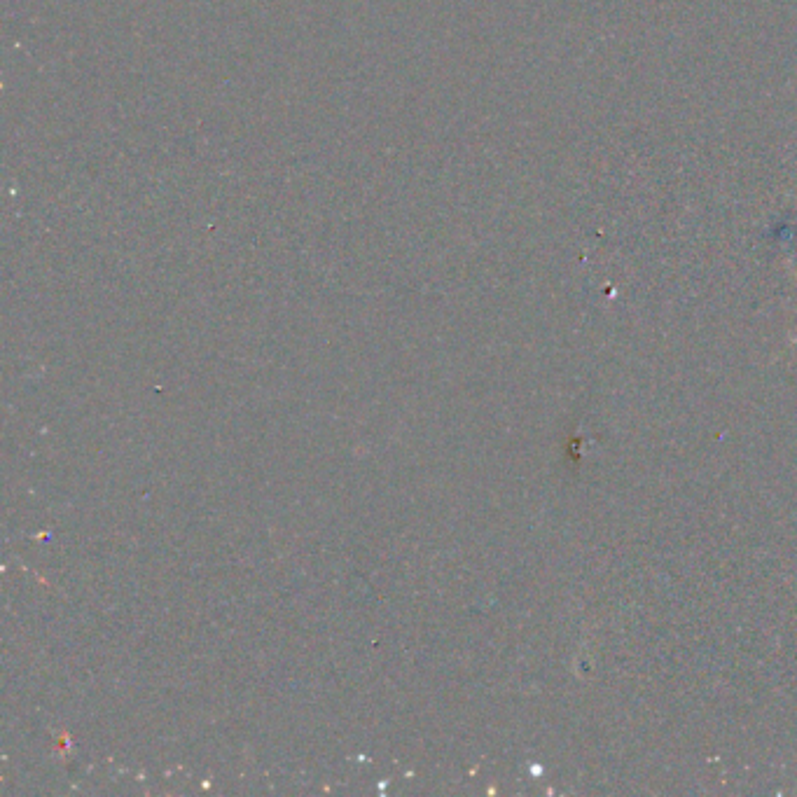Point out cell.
I'll return each instance as SVG.
<instances>
[{
	"instance_id": "6da1fadb",
	"label": "cell",
	"mask_w": 797,
	"mask_h": 797,
	"mask_svg": "<svg viewBox=\"0 0 797 797\" xmlns=\"http://www.w3.org/2000/svg\"><path fill=\"white\" fill-rule=\"evenodd\" d=\"M795 342H797V337H795Z\"/></svg>"
},
{
	"instance_id": "7a4b0ae2",
	"label": "cell",
	"mask_w": 797,
	"mask_h": 797,
	"mask_svg": "<svg viewBox=\"0 0 797 797\" xmlns=\"http://www.w3.org/2000/svg\"><path fill=\"white\" fill-rule=\"evenodd\" d=\"M795 276H797V272H795Z\"/></svg>"
}]
</instances>
